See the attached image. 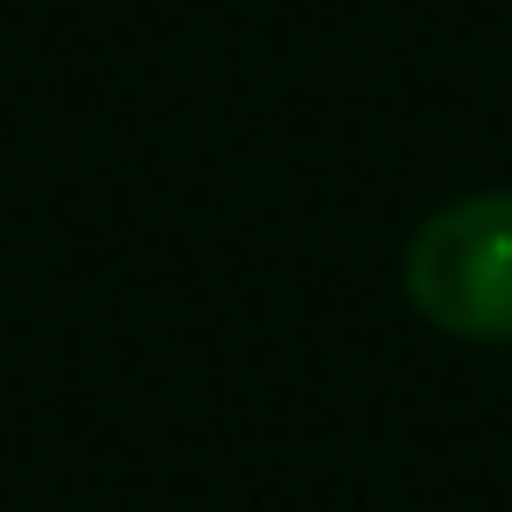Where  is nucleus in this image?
Returning <instances> with one entry per match:
<instances>
[{"label":"nucleus","instance_id":"1","mask_svg":"<svg viewBox=\"0 0 512 512\" xmlns=\"http://www.w3.org/2000/svg\"><path fill=\"white\" fill-rule=\"evenodd\" d=\"M400 288L435 330L463 344H512V190H477L421 218Z\"/></svg>","mask_w":512,"mask_h":512}]
</instances>
